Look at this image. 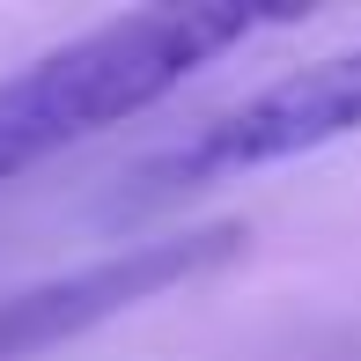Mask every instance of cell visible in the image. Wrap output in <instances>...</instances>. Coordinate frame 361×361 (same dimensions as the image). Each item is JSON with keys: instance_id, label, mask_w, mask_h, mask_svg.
I'll list each match as a JSON object with an SVG mask.
<instances>
[{"instance_id": "obj_1", "label": "cell", "mask_w": 361, "mask_h": 361, "mask_svg": "<svg viewBox=\"0 0 361 361\" xmlns=\"http://www.w3.org/2000/svg\"><path fill=\"white\" fill-rule=\"evenodd\" d=\"M295 23V8H236V0H177V8H133L81 37L37 52L23 74L0 81V185L67 155L74 140L162 104L177 81L207 59L251 44L258 30Z\"/></svg>"}, {"instance_id": "obj_2", "label": "cell", "mask_w": 361, "mask_h": 361, "mask_svg": "<svg viewBox=\"0 0 361 361\" xmlns=\"http://www.w3.org/2000/svg\"><path fill=\"white\" fill-rule=\"evenodd\" d=\"M361 133V44L347 52H324L310 67H295L281 81H266L258 96L214 111L207 126H192L177 147H162L140 170V200H162V192L185 185H214V177H251L266 162H295L317 155V147Z\"/></svg>"}, {"instance_id": "obj_3", "label": "cell", "mask_w": 361, "mask_h": 361, "mask_svg": "<svg viewBox=\"0 0 361 361\" xmlns=\"http://www.w3.org/2000/svg\"><path fill=\"white\" fill-rule=\"evenodd\" d=\"M236 251H243V228L236 221H207V228H170V236L126 243V251L89 258V266H74V273H44V281H30V288H8L0 295V361L52 354V347H67V339L96 332V324L155 302V295L221 273Z\"/></svg>"}]
</instances>
